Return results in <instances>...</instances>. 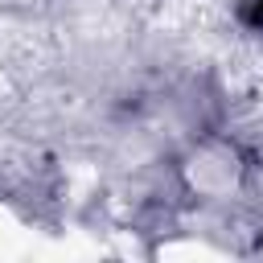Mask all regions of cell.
<instances>
[{"instance_id": "obj_1", "label": "cell", "mask_w": 263, "mask_h": 263, "mask_svg": "<svg viewBox=\"0 0 263 263\" xmlns=\"http://www.w3.org/2000/svg\"><path fill=\"white\" fill-rule=\"evenodd\" d=\"M247 21H251V25H263V0H259V4L247 12Z\"/></svg>"}]
</instances>
